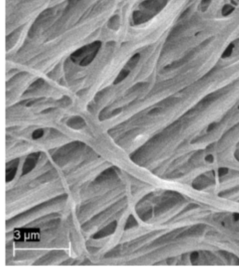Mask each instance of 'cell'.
Wrapping results in <instances>:
<instances>
[{
    "label": "cell",
    "instance_id": "6da1fadb",
    "mask_svg": "<svg viewBox=\"0 0 239 272\" xmlns=\"http://www.w3.org/2000/svg\"><path fill=\"white\" fill-rule=\"evenodd\" d=\"M208 181L206 179V177L204 176H201L198 179H195V181L193 182V187L196 189H202V188L206 187L208 185Z\"/></svg>",
    "mask_w": 239,
    "mask_h": 272
},
{
    "label": "cell",
    "instance_id": "7a4b0ae2",
    "mask_svg": "<svg viewBox=\"0 0 239 272\" xmlns=\"http://www.w3.org/2000/svg\"><path fill=\"white\" fill-rule=\"evenodd\" d=\"M129 73H130L129 70H123L120 73V74H119V75L118 76V77H116V79L115 80V82H114V84H117V83H119V82H120L122 81V80L124 79V78H126V77H127L128 75L129 74Z\"/></svg>",
    "mask_w": 239,
    "mask_h": 272
},
{
    "label": "cell",
    "instance_id": "3957f363",
    "mask_svg": "<svg viewBox=\"0 0 239 272\" xmlns=\"http://www.w3.org/2000/svg\"><path fill=\"white\" fill-rule=\"evenodd\" d=\"M233 47L234 46L232 45H229V47H227L226 50L224 51V53H223V54L222 55V58H227V57H229V56H230V55L231 54L232 50H233Z\"/></svg>",
    "mask_w": 239,
    "mask_h": 272
},
{
    "label": "cell",
    "instance_id": "277c9868",
    "mask_svg": "<svg viewBox=\"0 0 239 272\" xmlns=\"http://www.w3.org/2000/svg\"><path fill=\"white\" fill-rule=\"evenodd\" d=\"M234 7H232L230 5H226L224 6L222 9V14L224 16H227L230 14V13L234 11Z\"/></svg>",
    "mask_w": 239,
    "mask_h": 272
},
{
    "label": "cell",
    "instance_id": "5b68a950",
    "mask_svg": "<svg viewBox=\"0 0 239 272\" xmlns=\"http://www.w3.org/2000/svg\"><path fill=\"white\" fill-rule=\"evenodd\" d=\"M199 257V255L198 252H192L190 255V260H191V262H192V264L196 263V262L198 261Z\"/></svg>",
    "mask_w": 239,
    "mask_h": 272
},
{
    "label": "cell",
    "instance_id": "8992f818",
    "mask_svg": "<svg viewBox=\"0 0 239 272\" xmlns=\"http://www.w3.org/2000/svg\"><path fill=\"white\" fill-rule=\"evenodd\" d=\"M228 172H229V170L227 169V168L221 167L218 170V175H219L220 177H223V176H224V175L227 174Z\"/></svg>",
    "mask_w": 239,
    "mask_h": 272
},
{
    "label": "cell",
    "instance_id": "52a82bcc",
    "mask_svg": "<svg viewBox=\"0 0 239 272\" xmlns=\"http://www.w3.org/2000/svg\"><path fill=\"white\" fill-rule=\"evenodd\" d=\"M205 160L208 163H213L214 162V157L212 155H208L205 158Z\"/></svg>",
    "mask_w": 239,
    "mask_h": 272
},
{
    "label": "cell",
    "instance_id": "ba28073f",
    "mask_svg": "<svg viewBox=\"0 0 239 272\" xmlns=\"http://www.w3.org/2000/svg\"><path fill=\"white\" fill-rule=\"evenodd\" d=\"M233 218L235 221L239 220V213H234L233 215Z\"/></svg>",
    "mask_w": 239,
    "mask_h": 272
},
{
    "label": "cell",
    "instance_id": "9c48e42d",
    "mask_svg": "<svg viewBox=\"0 0 239 272\" xmlns=\"http://www.w3.org/2000/svg\"><path fill=\"white\" fill-rule=\"evenodd\" d=\"M214 127H215V124H210V125H209V127H208V131L209 132V131H211L213 130V128H214Z\"/></svg>",
    "mask_w": 239,
    "mask_h": 272
},
{
    "label": "cell",
    "instance_id": "30bf717a",
    "mask_svg": "<svg viewBox=\"0 0 239 272\" xmlns=\"http://www.w3.org/2000/svg\"><path fill=\"white\" fill-rule=\"evenodd\" d=\"M234 156H235V158L237 159V160L239 161V151H236L235 154H234Z\"/></svg>",
    "mask_w": 239,
    "mask_h": 272
}]
</instances>
